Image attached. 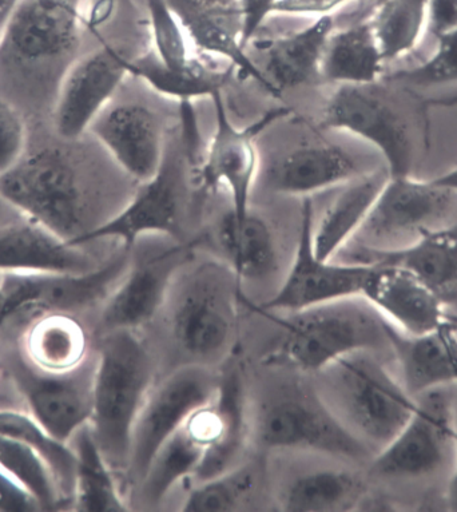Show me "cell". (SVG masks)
<instances>
[{
    "mask_svg": "<svg viewBox=\"0 0 457 512\" xmlns=\"http://www.w3.org/2000/svg\"><path fill=\"white\" fill-rule=\"evenodd\" d=\"M240 283L229 265L216 261L185 265L178 273L168 297L170 329L192 364L209 367L228 356L237 331Z\"/></svg>",
    "mask_w": 457,
    "mask_h": 512,
    "instance_id": "6",
    "label": "cell"
},
{
    "mask_svg": "<svg viewBox=\"0 0 457 512\" xmlns=\"http://www.w3.org/2000/svg\"><path fill=\"white\" fill-rule=\"evenodd\" d=\"M233 70L232 66L220 69L196 57L185 69L172 70L154 53H147L130 62V75L141 78L157 93L176 98L181 103H190L197 98H212L213 94L224 89Z\"/></svg>",
    "mask_w": 457,
    "mask_h": 512,
    "instance_id": "32",
    "label": "cell"
},
{
    "mask_svg": "<svg viewBox=\"0 0 457 512\" xmlns=\"http://www.w3.org/2000/svg\"><path fill=\"white\" fill-rule=\"evenodd\" d=\"M262 482L261 464L240 463L214 478L197 482L185 499L182 510L189 512H229L244 510L256 498Z\"/></svg>",
    "mask_w": 457,
    "mask_h": 512,
    "instance_id": "37",
    "label": "cell"
},
{
    "mask_svg": "<svg viewBox=\"0 0 457 512\" xmlns=\"http://www.w3.org/2000/svg\"><path fill=\"white\" fill-rule=\"evenodd\" d=\"M371 21L333 31L325 46L320 78L337 85H371L379 81L384 66Z\"/></svg>",
    "mask_w": 457,
    "mask_h": 512,
    "instance_id": "30",
    "label": "cell"
},
{
    "mask_svg": "<svg viewBox=\"0 0 457 512\" xmlns=\"http://www.w3.org/2000/svg\"><path fill=\"white\" fill-rule=\"evenodd\" d=\"M452 408H453V422H455L456 436H457V384L452 386Z\"/></svg>",
    "mask_w": 457,
    "mask_h": 512,
    "instance_id": "51",
    "label": "cell"
},
{
    "mask_svg": "<svg viewBox=\"0 0 457 512\" xmlns=\"http://www.w3.org/2000/svg\"><path fill=\"white\" fill-rule=\"evenodd\" d=\"M457 29V0H427V31L435 38Z\"/></svg>",
    "mask_w": 457,
    "mask_h": 512,
    "instance_id": "46",
    "label": "cell"
},
{
    "mask_svg": "<svg viewBox=\"0 0 457 512\" xmlns=\"http://www.w3.org/2000/svg\"><path fill=\"white\" fill-rule=\"evenodd\" d=\"M312 233L313 201L311 197H304L292 268L276 295L258 307L290 313L363 295L373 264L321 260L313 249Z\"/></svg>",
    "mask_w": 457,
    "mask_h": 512,
    "instance_id": "14",
    "label": "cell"
},
{
    "mask_svg": "<svg viewBox=\"0 0 457 512\" xmlns=\"http://www.w3.org/2000/svg\"><path fill=\"white\" fill-rule=\"evenodd\" d=\"M131 59L111 45L78 58L59 82L54 123L63 141H77L130 75Z\"/></svg>",
    "mask_w": 457,
    "mask_h": 512,
    "instance_id": "17",
    "label": "cell"
},
{
    "mask_svg": "<svg viewBox=\"0 0 457 512\" xmlns=\"http://www.w3.org/2000/svg\"><path fill=\"white\" fill-rule=\"evenodd\" d=\"M388 178L387 169L372 170L337 186V193L319 222H313V249L317 257L333 260L353 240Z\"/></svg>",
    "mask_w": 457,
    "mask_h": 512,
    "instance_id": "26",
    "label": "cell"
},
{
    "mask_svg": "<svg viewBox=\"0 0 457 512\" xmlns=\"http://www.w3.org/2000/svg\"><path fill=\"white\" fill-rule=\"evenodd\" d=\"M217 387L218 376L209 367L188 364L151 388L131 439L129 467L137 478L143 479L158 451L189 416L212 402Z\"/></svg>",
    "mask_w": 457,
    "mask_h": 512,
    "instance_id": "13",
    "label": "cell"
},
{
    "mask_svg": "<svg viewBox=\"0 0 457 512\" xmlns=\"http://www.w3.org/2000/svg\"><path fill=\"white\" fill-rule=\"evenodd\" d=\"M213 400L221 412L224 428L220 443L205 456L194 475L197 482L214 478L238 466L244 454L250 436V418L240 365L232 363L218 375V387Z\"/></svg>",
    "mask_w": 457,
    "mask_h": 512,
    "instance_id": "28",
    "label": "cell"
},
{
    "mask_svg": "<svg viewBox=\"0 0 457 512\" xmlns=\"http://www.w3.org/2000/svg\"><path fill=\"white\" fill-rule=\"evenodd\" d=\"M250 436L266 450L313 452L349 462L373 458L317 388L300 381H282L266 391L250 418Z\"/></svg>",
    "mask_w": 457,
    "mask_h": 512,
    "instance_id": "5",
    "label": "cell"
},
{
    "mask_svg": "<svg viewBox=\"0 0 457 512\" xmlns=\"http://www.w3.org/2000/svg\"><path fill=\"white\" fill-rule=\"evenodd\" d=\"M3 205H6L5 202L2 201V198H0V208H2Z\"/></svg>",
    "mask_w": 457,
    "mask_h": 512,
    "instance_id": "52",
    "label": "cell"
},
{
    "mask_svg": "<svg viewBox=\"0 0 457 512\" xmlns=\"http://www.w3.org/2000/svg\"><path fill=\"white\" fill-rule=\"evenodd\" d=\"M435 53L415 69L396 75L416 85H443L457 81V29L436 38Z\"/></svg>",
    "mask_w": 457,
    "mask_h": 512,
    "instance_id": "41",
    "label": "cell"
},
{
    "mask_svg": "<svg viewBox=\"0 0 457 512\" xmlns=\"http://www.w3.org/2000/svg\"><path fill=\"white\" fill-rule=\"evenodd\" d=\"M457 454L452 387L416 396L415 411L395 436L372 458L373 474L388 480H421L451 471Z\"/></svg>",
    "mask_w": 457,
    "mask_h": 512,
    "instance_id": "9",
    "label": "cell"
},
{
    "mask_svg": "<svg viewBox=\"0 0 457 512\" xmlns=\"http://www.w3.org/2000/svg\"><path fill=\"white\" fill-rule=\"evenodd\" d=\"M392 353L401 383L415 398L457 384V325L449 319L436 331L417 337L401 335L392 327Z\"/></svg>",
    "mask_w": 457,
    "mask_h": 512,
    "instance_id": "25",
    "label": "cell"
},
{
    "mask_svg": "<svg viewBox=\"0 0 457 512\" xmlns=\"http://www.w3.org/2000/svg\"><path fill=\"white\" fill-rule=\"evenodd\" d=\"M447 503L452 511H457V454L455 463H453L448 475Z\"/></svg>",
    "mask_w": 457,
    "mask_h": 512,
    "instance_id": "48",
    "label": "cell"
},
{
    "mask_svg": "<svg viewBox=\"0 0 457 512\" xmlns=\"http://www.w3.org/2000/svg\"><path fill=\"white\" fill-rule=\"evenodd\" d=\"M83 27L85 0H19L0 30V63L61 82L78 59Z\"/></svg>",
    "mask_w": 457,
    "mask_h": 512,
    "instance_id": "8",
    "label": "cell"
},
{
    "mask_svg": "<svg viewBox=\"0 0 457 512\" xmlns=\"http://www.w3.org/2000/svg\"><path fill=\"white\" fill-rule=\"evenodd\" d=\"M27 152V127L21 111L0 97V177L10 172Z\"/></svg>",
    "mask_w": 457,
    "mask_h": 512,
    "instance_id": "42",
    "label": "cell"
},
{
    "mask_svg": "<svg viewBox=\"0 0 457 512\" xmlns=\"http://www.w3.org/2000/svg\"><path fill=\"white\" fill-rule=\"evenodd\" d=\"M188 172L193 173V169L182 141L168 136L164 160L156 176L138 184L133 198L115 216L69 241L70 244L82 248L89 242L118 240L123 249L130 250L143 234L180 236Z\"/></svg>",
    "mask_w": 457,
    "mask_h": 512,
    "instance_id": "10",
    "label": "cell"
},
{
    "mask_svg": "<svg viewBox=\"0 0 457 512\" xmlns=\"http://www.w3.org/2000/svg\"><path fill=\"white\" fill-rule=\"evenodd\" d=\"M361 483L349 471L336 468L304 472L286 484L281 492V510L325 512L347 510L359 503Z\"/></svg>",
    "mask_w": 457,
    "mask_h": 512,
    "instance_id": "35",
    "label": "cell"
},
{
    "mask_svg": "<svg viewBox=\"0 0 457 512\" xmlns=\"http://www.w3.org/2000/svg\"><path fill=\"white\" fill-rule=\"evenodd\" d=\"M359 161L348 150L329 142L300 145L277 158L266 172L274 192L309 197L337 188L363 174Z\"/></svg>",
    "mask_w": 457,
    "mask_h": 512,
    "instance_id": "24",
    "label": "cell"
},
{
    "mask_svg": "<svg viewBox=\"0 0 457 512\" xmlns=\"http://www.w3.org/2000/svg\"><path fill=\"white\" fill-rule=\"evenodd\" d=\"M194 244H178L130 264L101 316L106 333L134 331L149 323L168 301L178 273L192 261Z\"/></svg>",
    "mask_w": 457,
    "mask_h": 512,
    "instance_id": "19",
    "label": "cell"
},
{
    "mask_svg": "<svg viewBox=\"0 0 457 512\" xmlns=\"http://www.w3.org/2000/svg\"><path fill=\"white\" fill-rule=\"evenodd\" d=\"M216 129L208 149L205 150L197 180L206 189L224 186L232 198V212L236 216H246L250 210V197L256 181L260 158H258L256 140L264 130L286 117L289 110L269 111L244 129L230 121L222 91L212 95Z\"/></svg>",
    "mask_w": 457,
    "mask_h": 512,
    "instance_id": "16",
    "label": "cell"
},
{
    "mask_svg": "<svg viewBox=\"0 0 457 512\" xmlns=\"http://www.w3.org/2000/svg\"><path fill=\"white\" fill-rule=\"evenodd\" d=\"M335 31L332 15L315 21L285 37L262 46L265 53L264 73L270 85L282 93L320 78V65L328 39Z\"/></svg>",
    "mask_w": 457,
    "mask_h": 512,
    "instance_id": "27",
    "label": "cell"
},
{
    "mask_svg": "<svg viewBox=\"0 0 457 512\" xmlns=\"http://www.w3.org/2000/svg\"><path fill=\"white\" fill-rule=\"evenodd\" d=\"M154 54L166 67L181 70L194 59L190 51L189 35L168 0H145Z\"/></svg>",
    "mask_w": 457,
    "mask_h": 512,
    "instance_id": "40",
    "label": "cell"
},
{
    "mask_svg": "<svg viewBox=\"0 0 457 512\" xmlns=\"http://www.w3.org/2000/svg\"><path fill=\"white\" fill-rule=\"evenodd\" d=\"M19 0H0V30L5 26L10 14L13 13L15 6L18 5Z\"/></svg>",
    "mask_w": 457,
    "mask_h": 512,
    "instance_id": "50",
    "label": "cell"
},
{
    "mask_svg": "<svg viewBox=\"0 0 457 512\" xmlns=\"http://www.w3.org/2000/svg\"><path fill=\"white\" fill-rule=\"evenodd\" d=\"M241 297L249 309L281 328L280 343L268 355L270 364L319 373L351 353L392 352L391 325L363 297L284 315L265 311Z\"/></svg>",
    "mask_w": 457,
    "mask_h": 512,
    "instance_id": "1",
    "label": "cell"
},
{
    "mask_svg": "<svg viewBox=\"0 0 457 512\" xmlns=\"http://www.w3.org/2000/svg\"><path fill=\"white\" fill-rule=\"evenodd\" d=\"M278 0H240L242 14V47L249 49L250 43L257 37L258 30L273 14Z\"/></svg>",
    "mask_w": 457,
    "mask_h": 512,
    "instance_id": "43",
    "label": "cell"
},
{
    "mask_svg": "<svg viewBox=\"0 0 457 512\" xmlns=\"http://www.w3.org/2000/svg\"><path fill=\"white\" fill-rule=\"evenodd\" d=\"M89 132L131 180H151L164 160L166 133L160 115L141 102H121L105 107Z\"/></svg>",
    "mask_w": 457,
    "mask_h": 512,
    "instance_id": "18",
    "label": "cell"
},
{
    "mask_svg": "<svg viewBox=\"0 0 457 512\" xmlns=\"http://www.w3.org/2000/svg\"><path fill=\"white\" fill-rule=\"evenodd\" d=\"M353 0H278L273 14L298 17H328Z\"/></svg>",
    "mask_w": 457,
    "mask_h": 512,
    "instance_id": "44",
    "label": "cell"
},
{
    "mask_svg": "<svg viewBox=\"0 0 457 512\" xmlns=\"http://www.w3.org/2000/svg\"><path fill=\"white\" fill-rule=\"evenodd\" d=\"M75 483L73 502L75 510L83 512L126 511V502L114 478L113 467L95 440L90 424L74 435Z\"/></svg>",
    "mask_w": 457,
    "mask_h": 512,
    "instance_id": "33",
    "label": "cell"
},
{
    "mask_svg": "<svg viewBox=\"0 0 457 512\" xmlns=\"http://www.w3.org/2000/svg\"><path fill=\"white\" fill-rule=\"evenodd\" d=\"M214 399V398H213ZM222 416L214 400L198 408L158 451L143 476V496L160 503L178 483L196 475L205 456L221 440Z\"/></svg>",
    "mask_w": 457,
    "mask_h": 512,
    "instance_id": "22",
    "label": "cell"
},
{
    "mask_svg": "<svg viewBox=\"0 0 457 512\" xmlns=\"http://www.w3.org/2000/svg\"><path fill=\"white\" fill-rule=\"evenodd\" d=\"M125 0H85V27L95 34L113 18Z\"/></svg>",
    "mask_w": 457,
    "mask_h": 512,
    "instance_id": "47",
    "label": "cell"
},
{
    "mask_svg": "<svg viewBox=\"0 0 457 512\" xmlns=\"http://www.w3.org/2000/svg\"><path fill=\"white\" fill-rule=\"evenodd\" d=\"M457 228V192L411 176L389 177L353 237L369 259L396 253L429 234Z\"/></svg>",
    "mask_w": 457,
    "mask_h": 512,
    "instance_id": "7",
    "label": "cell"
},
{
    "mask_svg": "<svg viewBox=\"0 0 457 512\" xmlns=\"http://www.w3.org/2000/svg\"><path fill=\"white\" fill-rule=\"evenodd\" d=\"M150 353L134 331L103 336L95 359L90 428L113 468L129 467L135 423L153 384Z\"/></svg>",
    "mask_w": 457,
    "mask_h": 512,
    "instance_id": "3",
    "label": "cell"
},
{
    "mask_svg": "<svg viewBox=\"0 0 457 512\" xmlns=\"http://www.w3.org/2000/svg\"><path fill=\"white\" fill-rule=\"evenodd\" d=\"M217 240L240 281L262 279L276 268L272 230L252 209L242 217L229 210L218 226Z\"/></svg>",
    "mask_w": 457,
    "mask_h": 512,
    "instance_id": "31",
    "label": "cell"
},
{
    "mask_svg": "<svg viewBox=\"0 0 457 512\" xmlns=\"http://www.w3.org/2000/svg\"><path fill=\"white\" fill-rule=\"evenodd\" d=\"M5 365L30 415L55 438L69 443L90 423L95 360H86L70 372L51 373L34 367L22 351H11Z\"/></svg>",
    "mask_w": 457,
    "mask_h": 512,
    "instance_id": "12",
    "label": "cell"
},
{
    "mask_svg": "<svg viewBox=\"0 0 457 512\" xmlns=\"http://www.w3.org/2000/svg\"><path fill=\"white\" fill-rule=\"evenodd\" d=\"M432 181L435 182L436 185L457 192V166L449 170V172L441 174L440 177L433 178Z\"/></svg>",
    "mask_w": 457,
    "mask_h": 512,
    "instance_id": "49",
    "label": "cell"
},
{
    "mask_svg": "<svg viewBox=\"0 0 457 512\" xmlns=\"http://www.w3.org/2000/svg\"><path fill=\"white\" fill-rule=\"evenodd\" d=\"M376 83L340 85L325 106L324 125L375 146L389 177L411 176L415 150L407 123Z\"/></svg>",
    "mask_w": 457,
    "mask_h": 512,
    "instance_id": "15",
    "label": "cell"
},
{
    "mask_svg": "<svg viewBox=\"0 0 457 512\" xmlns=\"http://www.w3.org/2000/svg\"><path fill=\"white\" fill-rule=\"evenodd\" d=\"M379 352L351 353L319 372L317 391L333 414L373 452V456L405 426L416 398L389 371Z\"/></svg>",
    "mask_w": 457,
    "mask_h": 512,
    "instance_id": "2",
    "label": "cell"
},
{
    "mask_svg": "<svg viewBox=\"0 0 457 512\" xmlns=\"http://www.w3.org/2000/svg\"><path fill=\"white\" fill-rule=\"evenodd\" d=\"M0 435L34 448L49 464L63 498L73 500L77 467L73 447L51 435L34 416L14 410H0Z\"/></svg>",
    "mask_w": 457,
    "mask_h": 512,
    "instance_id": "36",
    "label": "cell"
},
{
    "mask_svg": "<svg viewBox=\"0 0 457 512\" xmlns=\"http://www.w3.org/2000/svg\"><path fill=\"white\" fill-rule=\"evenodd\" d=\"M456 229L429 234L400 252L373 257L367 264H395L419 277L441 299L457 291Z\"/></svg>",
    "mask_w": 457,
    "mask_h": 512,
    "instance_id": "34",
    "label": "cell"
},
{
    "mask_svg": "<svg viewBox=\"0 0 457 512\" xmlns=\"http://www.w3.org/2000/svg\"><path fill=\"white\" fill-rule=\"evenodd\" d=\"M127 253L85 273L0 272V331L21 313H70L109 299L130 267Z\"/></svg>",
    "mask_w": 457,
    "mask_h": 512,
    "instance_id": "11",
    "label": "cell"
},
{
    "mask_svg": "<svg viewBox=\"0 0 457 512\" xmlns=\"http://www.w3.org/2000/svg\"><path fill=\"white\" fill-rule=\"evenodd\" d=\"M91 182L85 165L70 148L45 146L26 152L0 177V198L23 217L71 241L86 232Z\"/></svg>",
    "mask_w": 457,
    "mask_h": 512,
    "instance_id": "4",
    "label": "cell"
},
{
    "mask_svg": "<svg viewBox=\"0 0 457 512\" xmlns=\"http://www.w3.org/2000/svg\"><path fill=\"white\" fill-rule=\"evenodd\" d=\"M168 3L198 49L226 59L242 75L256 79L270 94L280 97L242 47L240 0H168Z\"/></svg>",
    "mask_w": 457,
    "mask_h": 512,
    "instance_id": "21",
    "label": "cell"
},
{
    "mask_svg": "<svg viewBox=\"0 0 457 512\" xmlns=\"http://www.w3.org/2000/svg\"><path fill=\"white\" fill-rule=\"evenodd\" d=\"M361 297L404 336L427 335L448 321L444 300L399 265L373 264Z\"/></svg>",
    "mask_w": 457,
    "mask_h": 512,
    "instance_id": "20",
    "label": "cell"
},
{
    "mask_svg": "<svg viewBox=\"0 0 457 512\" xmlns=\"http://www.w3.org/2000/svg\"><path fill=\"white\" fill-rule=\"evenodd\" d=\"M41 510L33 496L19 486L0 467V512H31Z\"/></svg>",
    "mask_w": 457,
    "mask_h": 512,
    "instance_id": "45",
    "label": "cell"
},
{
    "mask_svg": "<svg viewBox=\"0 0 457 512\" xmlns=\"http://www.w3.org/2000/svg\"><path fill=\"white\" fill-rule=\"evenodd\" d=\"M0 467L33 496L41 510H55L66 500L49 464L27 444L0 435Z\"/></svg>",
    "mask_w": 457,
    "mask_h": 512,
    "instance_id": "39",
    "label": "cell"
},
{
    "mask_svg": "<svg viewBox=\"0 0 457 512\" xmlns=\"http://www.w3.org/2000/svg\"><path fill=\"white\" fill-rule=\"evenodd\" d=\"M21 351L41 371L70 372L87 360L86 332L70 313H42L23 335Z\"/></svg>",
    "mask_w": 457,
    "mask_h": 512,
    "instance_id": "29",
    "label": "cell"
},
{
    "mask_svg": "<svg viewBox=\"0 0 457 512\" xmlns=\"http://www.w3.org/2000/svg\"><path fill=\"white\" fill-rule=\"evenodd\" d=\"M93 263L79 246L38 222H10L0 226V272L85 273Z\"/></svg>",
    "mask_w": 457,
    "mask_h": 512,
    "instance_id": "23",
    "label": "cell"
},
{
    "mask_svg": "<svg viewBox=\"0 0 457 512\" xmlns=\"http://www.w3.org/2000/svg\"><path fill=\"white\" fill-rule=\"evenodd\" d=\"M371 25L385 62L411 53L427 31V0H384Z\"/></svg>",
    "mask_w": 457,
    "mask_h": 512,
    "instance_id": "38",
    "label": "cell"
}]
</instances>
